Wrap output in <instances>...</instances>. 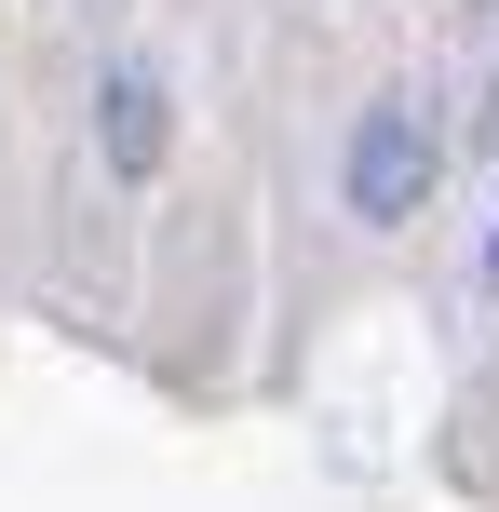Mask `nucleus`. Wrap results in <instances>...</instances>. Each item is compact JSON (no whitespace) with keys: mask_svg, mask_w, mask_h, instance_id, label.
Returning a JSON list of instances; mask_svg holds the SVG:
<instances>
[{"mask_svg":"<svg viewBox=\"0 0 499 512\" xmlns=\"http://www.w3.org/2000/svg\"><path fill=\"white\" fill-rule=\"evenodd\" d=\"M419 203H432V122H419V95H378L351 122V216L365 230H405Z\"/></svg>","mask_w":499,"mask_h":512,"instance_id":"nucleus-1","label":"nucleus"},{"mask_svg":"<svg viewBox=\"0 0 499 512\" xmlns=\"http://www.w3.org/2000/svg\"><path fill=\"white\" fill-rule=\"evenodd\" d=\"M108 162L162 176V68H108Z\"/></svg>","mask_w":499,"mask_h":512,"instance_id":"nucleus-2","label":"nucleus"},{"mask_svg":"<svg viewBox=\"0 0 499 512\" xmlns=\"http://www.w3.org/2000/svg\"><path fill=\"white\" fill-rule=\"evenodd\" d=\"M486 283H499V243H486Z\"/></svg>","mask_w":499,"mask_h":512,"instance_id":"nucleus-3","label":"nucleus"}]
</instances>
